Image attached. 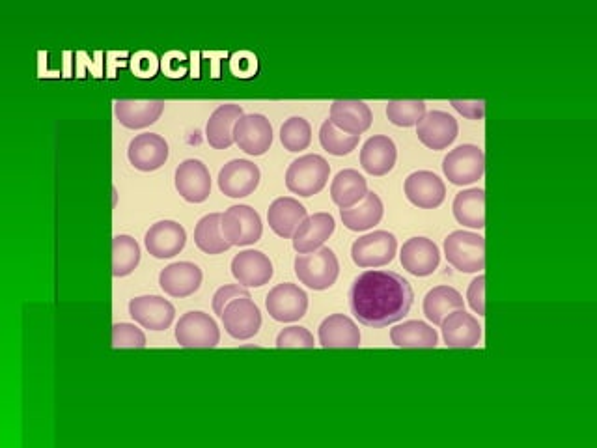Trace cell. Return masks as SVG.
<instances>
[{
  "label": "cell",
  "instance_id": "cell-18",
  "mask_svg": "<svg viewBox=\"0 0 597 448\" xmlns=\"http://www.w3.org/2000/svg\"><path fill=\"white\" fill-rule=\"evenodd\" d=\"M403 269L415 277H430L441 262L439 247L428 238H413L403 243L400 252Z\"/></svg>",
  "mask_w": 597,
  "mask_h": 448
},
{
  "label": "cell",
  "instance_id": "cell-43",
  "mask_svg": "<svg viewBox=\"0 0 597 448\" xmlns=\"http://www.w3.org/2000/svg\"><path fill=\"white\" fill-rule=\"evenodd\" d=\"M469 305L478 316H486V277L480 275L471 282L469 292H467Z\"/></svg>",
  "mask_w": 597,
  "mask_h": 448
},
{
  "label": "cell",
  "instance_id": "cell-33",
  "mask_svg": "<svg viewBox=\"0 0 597 448\" xmlns=\"http://www.w3.org/2000/svg\"><path fill=\"white\" fill-rule=\"evenodd\" d=\"M390 340L398 348H437L439 344V335L437 331L424 322H405L402 325H396L390 331Z\"/></svg>",
  "mask_w": 597,
  "mask_h": 448
},
{
  "label": "cell",
  "instance_id": "cell-38",
  "mask_svg": "<svg viewBox=\"0 0 597 448\" xmlns=\"http://www.w3.org/2000/svg\"><path fill=\"white\" fill-rule=\"evenodd\" d=\"M280 142L288 152H303L312 142V127L308 120L293 116L280 127Z\"/></svg>",
  "mask_w": 597,
  "mask_h": 448
},
{
  "label": "cell",
  "instance_id": "cell-37",
  "mask_svg": "<svg viewBox=\"0 0 597 448\" xmlns=\"http://www.w3.org/2000/svg\"><path fill=\"white\" fill-rule=\"evenodd\" d=\"M359 140H361V135L344 133V131H340L338 127L334 126L331 120H325L321 124V146H323L325 152H329L331 155L342 157V155L351 154L359 146Z\"/></svg>",
  "mask_w": 597,
  "mask_h": 448
},
{
  "label": "cell",
  "instance_id": "cell-11",
  "mask_svg": "<svg viewBox=\"0 0 597 448\" xmlns=\"http://www.w3.org/2000/svg\"><path fill=\"white\" fill-rule=\"evenodd\" d=\"M234 142L249 155H264L273 144V126L264 114H243L234 127Z\"/></svg>",
  "mask_w": 597,
  "mask_h": 448
},
{
  "label": "cell",
  "instance_id": "cell-36",
  "mask_svg": "<svg viewBox=\"0 0 597 448\" xmlns=\"http://www.w3.org/2000/svg\"><path fill=\"white\" fill-rule=\"evenodd\" d=\"M140 262L139 243L131 236H116L112 239V275L127 277L131 275Z\"/></svg>",
  "mask_w": 597,
  "mask_h": 448
},
{
  "label": "cell",
  "instance_id": "cell-24",
  "mask_svg": "<svg viewBox=\"0 0 597 448\" xmlns=\"http://www.w3.org/2000/svg\"><path fill=\"white\" fill-rule=\"evenodd\" d=\"M320 344L325 350L333 348H359L361 346V331L357 323L344 314H333L325 318L318 331Z\"/></svg>",
  "mask_w": 597,
  "mask_h": 448
},
{
  "label": "cell",
  "instance_id": "cell-14",
  "mask_svg": "<svg viewBox=\"0 0 597 448\" xmlns=\"http://www.w3.org/2000/svg\"><path fill=\"white\" fill-rule=\"evenodd\" d=\"M458 120L445 111H431L418 122V140L430 150H445L458 139Z\"/></svg>",
  "mask_w": 597,
  "mask_h": 448
},
{
  "label": "cell",
  "instance_id": "cell-44",
  "mask_svg": "<svg viewBox=\"0 0 597 448\" xmlns=\"http://www.w3.org/2000/svg\"><path fill=\"white\" fill-rule=\"evenodd\" d=\"M452 107L469 120H482L486 114V101L484 99H452Z\"/></svg>",
  "mask_w": 597,
  "mask_h": 448
},
{
  "label": "cell",
  "instance_id": "cell-31",
  "mask_svg": "<svg viewBox=\"0 0 597 448\" xmlns=\"http://www.w3.org/2000/svg\"><path fill=\"white\" fill-rule=\"evenodd\" d=\"M383 202L374 191H368L361 202L349 210H340L342 223L351 232H364L374 228L383 219Z\"/></svg>",
  "mask_w": 597,
  "mask_h": 448
},
{
  "label": "cell",
  "instance_id": "cell-40",
  "mask_svg": "<svg viewBox=\"0 0 597 448\" xmlns=\"http://www.w3.org/2000/svg\"><path fill=\"white\" fill-rule=\"evenodd\" d=\"M112 346L114 348H144L146 335L133 323L112 325Z\"/></svg>",
  "mask_w": 597,
  "mask_h": 448
},
{
  "label": "cell",
  "instance_id": "cell-30",
  "mask_svg": "<svg viewBox=\"0 0 597 448\" xmlns=\"http://www.w3.org/2000/svg\"><path fill=\"white\" fill-rule=\"evenodd\" d=\"M368 193V183L364 176L353 168H346L336 174L331 183V198L340 210H349L357 206Z\"/></svg>",
  "mask_w": 597,
  "mask_h": 448
},
{
  "label": "cell",
  "instance_id": "cell-21",
  "mask_svg": "<svg viewBox=\"0 0 597 448\" xmlns=\"http://www.w3.org/2000/svg\"><path fill=\"white\" fill-rule=\"evenodd\" d=\"M232 275L243 288H262L273 279V264L264 252H239L232 260Z\"/></svg>",
  "mask_w": 597,
  "mask_h": 448
},
{
  "label": "cell",
  "instance_id": "cell-26",
  "mask_svg": "<svg viewBox=\"0 0 597 448\" xmlns=\"http://www.w3.org/2000/svg\"><path fill=\"white\" fill-rule=\"evenodd\" d=\"M306 208L292 196H282L277 198L269 210H267V221L271 230L280 236V238H293L295 230L299 228V224L305 221Z\"/></svg>",
  "mask_w": 597,
  "mask_h": 448
},
{
  "label": "cell",
  "instance_id": "cell-25",
  "mask_svg": "<svg viewBox=\"0 0 597 448\" xmlns=\"http://www.w3.org/2000/svg\"><path fill=\"white\" fill-rule=\"evenodd\" d=\"M334 126L349 135H361L372 126V111L364 101L338 99L331 105V118Z\"/></svg>",
  "mask_w": 597,
  "mask_h": 448
},
{
  "label": "cell",
  "instance_id": "cell-10",
  "mask_svg": "<svg viewBox=\"0 0 597 448\" xmlns=\"http://www.w3.org/2000/svg\"><path fill=\"white\" fill-rule=\"evenodd\" d=\"M221 320L232 338L249 340L258 335L262 327V312L250 297H236L224 308Z\"/></svg>",
  "mask_w": 597,
  "mask_h": 448
},
{
  "label": "cell",
  "instance_id": "cell-7",
  "mask_svg": "<svg viewBox=\"0 0 597 448\" xmlns=\"http://www.w3.org/2000/svg\"><path fill=\"white\" fill-rule=\"evenodd\" d=\"M398 251L396 236L387 230H377L368 236L357 239L351 247V258L355 266L368 269V267H383L390 264Z\"/></svg>",
  "mask_w": 597,
  "mask_h": 448
},
{
  "label": "cell",
  "instance_id": "cell-2",
  "mask_svg": "<svg viewBox=\"0 0 597 448\" xmlns=\"http://www.w3.org/2000/svg\"><path fill=\"white\" fill-rule=\"evenodd\" d=\"M340 273L338 258L329 247H321L308 254H297L295 258V275L301 284L308 288L323 292L333 286Z\"/></svg>",
  "mask_w": 597,
  "mask_h": 448
},
{
  "label": "cell",
  "instance_id": "cell-42",
  "mask_svg": "<svg viewBox=\"0 0 597 448\" xmlns=\"http://www.w3.org/2000/svg\"><path fill=\"white\" fill-rule=\"evenodd\" d=\"M236 297H250L249 288H243L241 284H228L219 288L213 295V310L217 316H223L226 305Z\"/></svg>",
  "mask_w": 597,
  "mask_h": 448
},
{
  "label": "cell",
  "instance_id": "cell-9",
  "mask_svg": "<svg viewBox=\"0 0 597 448\" xmlns=\"http://www.w3.org/2000/svg\"><path fill=\"white\" fill-rule=\"evenodd\" d=\"M176 340L181 348H215L221 342V331L206 312H187L176 325Z\"/></svg>",
  "mask_w": 597,
  "mask_h": 448
},
{
  "label": "cell",
  "instance_id": "cell-5",
  "mask_svg": "<svg viewBox=\"0 0 597 448\" xmlns=\"http://www.w3.org/2000/svg\"><path fill=\"white\" fill-rule=\"evenodd\" d=\"M221 232L232 247H247L260 241L264 226L258 211L239 204L224 211L221 217Z\"/></svg>",
  "mask_w": 597,
  "mask_h": 448
},
{
  "label": "cell",
  "instance_id": "cell-32",
  "mask_svg": "<svg viewBox=\"0 0 597 448\" xmlns=\"http://www.w3.org/2000/svg\"><path fill=\"white\" fill-rule=\"evenodd\" d=\"M452 210L459 224L482 230L486 226V191L478 187L461 191L454 198Z\"/></svg>",
  "mask_w": 597,
  "mask_h": 448
},
{
  "label": "cell",
  "instance_id": "cell-3",
  "mask_svg": "<svg viewBox=\"0 0 597 448\" xmlns=\"http://www.w3.org/2000/svg\"><path fill=\"white\" fill-rule=\"evenodd\" d=\"M445 256L461 273H480L486 267V239L465 230L452 232L445 239Z\"/></svg>",
  "mask_w": 597,
  "mask_h": 448
},
{
  "label": "cell",
  "instance_id": "cell-4",
  "mask_svg": "<svg viewBox=\"0 0 597 448\" xmlns=\"http://www.w3.org/2000/svg\"><path fill=\"white\" fill-rule=\"evenodd\" d=\"M331 165L321 155H303L295 159L286 172V187L293 195H318L329 182Z\"/></svg>",
  "mask_w": 597,
  "mask_h": 448
},
{
  "label": "cell",
  "instance_id": "cell-29",
  "mask_svg": "<svg viewBox=\"0 0 597 448\" xmlns=\"http://www.w3.org/2000/svg\"><path fill=\"white\" fill-rule=\"evenodd\" d=\"M398 150L390 137L375 135L366 140L361 150V165L372 176H385L396 165Z\"/></svg>",
  "mask_w": 597,
  "mask_h": 448
},
{
  "label": "cell",
  "instance_id": "cell-34",
  "mask_svg": "<svg viewBox=\"0 0 597 448\" xmlns=\"http://www.w3.org/2000/svg\"><path fill=\"white\" fill-rule=\"evenodd\" d=\"M424 314L433 325H439L445 320L448 314H452L454 310H461L465 308L463 297L458 290L450 288V286H437L430 290L426 297H424Z\"/></svg>",
  "mask_w": 597,
  "mask_h": 448
},
{
  "label": "cell",
  "instance_id": "cell-19",
  "mask_svg": "<svg viewBox=\"0 0 597 448\" xmlns=\"http://www.w3.org/2000/svg\"><path fill=\"white\" fill-rule=\"evenodd\" d=\"M441 329L448 348L469 350V348H476L478 342L482 340V325L474 316L467 314L465 308L448 314L441 323Z\"/></svg>",
  "mask_w": 597,
  "mask_h": 448
},
{
  "label": "cell",
  "instance_id": "cell-15",
  "mask_svg": "<svg viewBox=\"0 0 597 448\" xmlns=\"http://www.w3.org/2000/svg\"><path fill=\"white\" fill-rule=\"evenodd\" d=\"M260 185V168L247 159H234L219 172V189L230 198L249 196Z\"/></svg>",
  "mask_w": 597,
  "mask_h": 448
},
{
  "label": "cell",
  "instance_id": "cell-28",
  "mask_svg": "<svg viewBox=\"0 0 597 448\" xmlns=\"http://www.w3.org/2000/svg\"><path fill=\"white\" fill-rule=\"evenodd\" d=\"M165 111V101H133L118 99L114 103L116 118L127 129H144L155 124Z\"/></svg>",
  "mask_w": 597,
  "mask_h": 448
},
{
  "label": "cell",
  "instance_id": "cell-16",
  "mask_svg": "<svg viewBox=\"0 0 597 448\" xmlns=\"http://www.w3.org/2000/svg\"><path fill=\"white\" fill-rule=\"evenodd\" d=\"M176 189L187 202L202 204L211 195V176L200 159H187L176 168Z\"/></svg>",
  "mask_w": 597,
  "mask_h": 448
},
{
  "label": "cell",
  "instance_id": "cell-6",
  "mask_svg": "<svg viewBox=\"0 0 597 448\" xmlns=\"http://www.w3.org/2000/svg\"><path fill=\"white\" fill-rule=\"evenodd\" d=\"M443 170L446 178L454 185H471L478 182L486 172L484 150L474 144H461L446 155Z\"/></svg>",
  "mask_w": 597,
  "mask_h": 448
},
{
  "label": "cell",
  "instance_id": "cell-17",
  "mask_svg": "<svg viewBox=\"0 0 597 448\" xmlns=\"http://www.w3.org/2000/svg\"><path fill=\"white\" fill-rule=\"evenodd\" d=\"M127 157L142 172L159 170L167 163L168 142L157 133H142L129 142Z\"/></svg>",
  "mask_w": 597,
  "mask_h": 448
},
{
  "label": "cell",
  "instance_id": "cell-8",
  "mask_svg": "<svg viewBox=\"0 0 597 448\" xmlns=\"http://www.w3.org/2000/svg\"><path fill=\"white\" fill-rule=\"evenodd\" d=\"M265 308L275 322H299L308 310V295L297 284L282 282L265 297Z\"/></svg>",
  "mask_w": 597,
  "mask_h": 448
},
{
  "label": "cell",
  "instance_id": "cell-20",
  "mask_svg": "<svg viewBox=\"0 0 597 448\" xmlns=\"http://www.w3.org/2000/svg\"><path fill=\"white\" fill-rule=\"evenodd\" d=\"M187 243L185 228L176 221H159L146 232L144 245L153 258H174Z\"/></svg>",
  "mask_w": 597,
  "mask_h": 448
},
{
  "label": "cell",
  "instance_id": "cell-1",
  "mask_svg": "<svg viewBox=\"0 0 597 448\" xmlns=\"http://www.w3.org/2000/svg\"><path fill=\"white\" fill-rule=\"evenodd\" d=\"M349 310L359 323L381 329L403 320L413 307V288L400 273L364 271L349 288Z\"/></svg>",
  "mask_w": 597,
  "mask_h": 448
},
{
  "label": "cell",
  "instance_id": "cell-23",
  "mask_svg": "<svg viewBox=\"0 0 597 448\" xmlns=\"http://www.w3.org/2000/svg\"><path fill=\"white\" fill-rule=\"evenodd\" d=\"M334 228L336 223L331 213L308 215L293 234V249L299 254L318 251L333 236Z\"/></svg>",
  "mask_w": 597,
  "mask_h": 448
},
{
  "label": "cell",
  "instance_id": "cell-35",
  "mask_svg": "<svg viewBox=\"0 0 597 448\" xmlns=\"http://www.w3.org/2000/svg\"><path fill=\"white\" fill-rule=\"evenodd\" d=\"M221 217L223 213H209L196 224L195 243L200 251L206 254H223L232 247L221 232Z\"/></svg>",
  "mask_w": 597,
  "mask_h": 448
},
{
  "label": "cell",
  "instance_id": "cell-41",
  "mask_svg": "<svg viewBox=\"0 0 597 448\" xmlns=\"http://www.w3.org/2000/svg\"><path fill=\"white\" fill-rule=\"evenodd\" d=\"M316 346L314 336L306 329V327H286L280 331L277 336L278 350H286V348H308L312 350Z\"/></svg>",
  "mask_w": 597,
  "mask_h": 448
},
{
  "label": "cell",
  "instance_id": "cell-13",
  "mask_svg": "<svg viewBox=\"0 0 597 448\" xmlns=\"http://www.w3.org/2000/svg\"><path fill=\"white\" fill-rule=\"evenodd\" d=\"M403 189L407 200L422 210L439 208L445 202V182L430 170H418L407 176Z\"/></svg>",
  "mask_w": 597,
  "mask_h": 448
},
{
  "label": "cell",
  "instance_id": "cell-39",
  "mask_svg": "<svg viewBox=\"0 0 597 448\" xmlns=\"http://www.w3.org/2000/svg\"><path fill=\"white\" fill-rule=\"evenodd\" d=\"M426 114V103L422 99H400V101H389L387 105V118L394 126L413 127Z\"/></svg>",
  "mask_w": 597,
  "mask_h": 448
},
{
  "label": "cell",
  "instance_id": "cell-22",
  "mask_svg": "<svg viewBox=\"0 0 597 448\" xmlns=\"http://www.w3.org/2000/svg\"><path fill=\"white\" fill-rule=\"evenodd\" d=\"M202 277V269L193 262H176L161 271L159 284L165 294L183 299L198 292Z\"/></svg>",
  "mask_w": 597,
  "mask_h": 448
},
{
  "label": "cell",
  "instance_id": "cell-12",
  "mask_svg": "<svg viewBox=\"0 0 597 448\" xmlns=\"http://www.w3.org/2000/svg\"><path fill=\"white\" fill-rule=\"evenodd\" d=\"M129 314L144 329L167 331L174 322L176 308L165 297L142 295L129 301Z\"/></svg>",
  "mask_w": 597,
  "mask_h": 448
},
{
  "label": "cell",
  "instance_id": "cell-27",
  "mask_svg": "<svg viewBox=\"0 0 597 448\" xmlns=\"http://www.w3.org/2000/svg\"><path fill=\"white\" fill-rule=\"evenodd\" d=\"M243 114H245L243 107L236 103H226L217 107L209 116L208 126H206V139L209 146H213L215 150L230 148L234 144V127Z\"/></svg>",
  "mask_w": 597,
  "mask_h": 448
}]
</instances>
